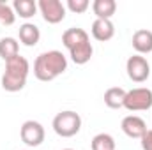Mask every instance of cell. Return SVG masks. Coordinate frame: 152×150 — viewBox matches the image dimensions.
I'll use <instances>...</instances> for the list:
<instances>
[{
	"label": "cell",
	"mask_w": 152,
	"mask_h": 150,
	"mask_svg": "<svg viewBox=\"0 0 152 150\" xmlns=\"http://www.w3.org/2000/svg\"><path fill=\"white\" fill-rule=\"evenodd\" d=\"M92 150H115V140L112 134H106V133H99L92 138V143H90Z\"/></svg>",
	"instance_id": "ac0fdd59"
},
{
	"label": "cell",
	"mask_w": 152,
	"mask_h": 150,
	"mask_svg": "<svg viewBox=\"0 0 152 150\" xmlns=\"http://www.w3.org/2000/svg\"><path fill=\"white\" fill-rule=\"evenodd\" d=\"M90 32H92V37L96 41L106 42V41H110L115 36V25L112 20H97L96 18L94 23H92Z\"/></svg>",
	"instance_id": "9c48e42d"
},
{
	"label": "cell",
	"mask_w": 152,
	"mask_h": 150,
	"mask_svg": "<svg viewBox=\"0 0 152 150\" xmlns=\"http://www.w3.org/2000/svg\"><path fill=\"white\" fill-rule=\"evenodd\" d=\"M140 141L143 150H152V129H147V133L140 138Z\"/></svg>",
	"instance_id": "44dd1931"
},
{
	"label": "cell",
	"mask_w": 152,
	"mask_h": 150,
	"mask_svg": "<svg viewBox=\"0 0 152 150\" xmlns=\"http://www.w3.org/2000/svg\"><path fill=\"white\" fill-rule=\"evenodd\" d=\"M92 55H94V48H92L90 41H85V42L75 46L73 50H69L71 60H73L75 64H78V66H85V64L92 58Z\"/></svg>",
	"instance_id": "4fadbf2b"
},
{
	"label": "cell",
	"mask_w": 152,
	"mask_h": 150,
	"mask_svg": "<svg viewBox=\"0 0 152 150\" xmlns=\"http://www.w3.org/2000/svg\"><path fill=\"white\" fill-rule=\"evenodd\" d=\"M51 125H53V131L60 138H73L81 129V117L76 111L66 110V111H60L55 115Z\"/></svg>",
	"instance_id": "3957f363"
},
{
	"label": "cell",
	"mask_w": 152,
	"mask_h": 150,
	"mask_svg": "<svg viewBox=\"0 0 152 150\" xmlns=\"http://www.w3.org/2000/svg\"><path fill=\"white\" fill-rule=\"evenodd\" d=\"M18 36H20V42H21L23 46L32 48V46L37 44L39 39H41V30H39L37 25H34V23H23V25L20 27Z\"/></svg>",
	"instance_id": "8fae6325"
},
{
	"label": "cell",
	"mask_w": 152,
	"mask_h": 150,
	"mask_svg": "<svg viewBox=\"0 0 152 150\" xmlns=\"http://www.w3.org/2000/svg\"><path fill=\"white\" fill-rule=\"evenodd\" d=\"M20 138L27 147H39L44 141V127L36 120H27L20 129Z\"/></svg>",
	"instance_id": "52a82bcc"
},
{
	"label": "cell",
	"mask_w": 152,
	"mask_h": 150,
	"mask_svg": "<svg viewBox=\"0 0 152 150\" xmlns=\"http://www.w3.org/2000/svg\"><path fill=\"white\" fill-rule=\"evenodd\" d=\"M64 150H75V149H64Z\"/></svg>",
	"instance_id": "7402d4cb"
},
{
	"label": "cell",
	"mask_w": 152,
	"mask_h": 150,
	"mask_svg": "<svg viewBox=\"0 0 152 150\" xmlns=\"http://www.w3.org/2000/svg\"><path fill=\"white\" fill-rule=\"evenodd\" d=\"M92 11L97 20H112V16L117 11V2L115 0H94Z\"/></svg>",
	"instance_id": "5bb4252c"
},
{
	"label": "cell",
	"mask_w": 152,
	"mask_h": 150,
	"mask_svg": "<svg viewBox=\"0 0 152 150\" xmlns=\"http://www.w3.org/2000/svg\"><path fill=\"white\" fill-rule=\"evenodd\" d=\"M37 9L44 21L51 25H57L66 18V5L60 0H39Z\"/></svg>",
	"instance_id": "8992f818"
},
{
	"label": "cell",
	"mask_w": 152,
	"mask_h": 150,
	"mask_svg": "<svg viewBox=\"0 0 152 150\" xmlns=\"http://www.w3.org/2000/svg\"><path fill=\"white\" fill-rule=\"evenodd\" d=\"M90 7L88 0H67V9L75 14H81Z\"/></svg>",
	"instance_id": "ffe728a7"
},
{
	"label": "cell",
	"mask_w": 152,
	"mask_h": 150,
	"mask_svg": "<svg viewBox=\"0 0 152 150\" xmlns=\"http://www.w3.org/2000/svg\"><path fill=\"white\" fill-rule=\"evenodd\" d=\"M12 9H14L16 16L23 18V20H28L37 12V4L34 0H14Z\"/></svg>",
	"instance_id": "e0dca14e"
},
{
	"label": "cell",
	"mask_w": 152,
	"mask_h": 150,
	"mask_svg": "<svg viewBox=\"0 0 152 150\" xmlns=\"http://www.w3.org/2000/svg\"><path fill=\"white\" fill-rule=\"evenodd\" d=\"M124 99H126V90L120 87H112L104 92V104L112 110L124 108Z\"/></svg>",
	"instance_id": "9a60e30c"
},
{
	"label": "cell",
	"mask_w": 152,
	"mask_h": 150,
	"mask_svg": "<svg viewBox=\"0 0 152 150\" xmlns=\"http://www.w3.org/2000/svg\"><path fill=\"white\" fill-rule=\"evenodd\" d=\"M16 21V12L11 5H7L4 0H0V25L9 27Z\"/></svg>",
	"instance_id": "d6986e66"
},
{
	"label": "cell",
	"mask_w": 152,
	"mask_h": 150,
	"mask_svg": "<svg viewBox=\"0 0 152 150\" xmlns=\"http://www.w3.org/2000/svg\"><path fill=\"white\" fill-rule=\"evenodd\" d=\"M126 71L131 81L134 83H143L151 76V64L143 55H133L126 62Z\"/></svg>",
	"instance_id": "5b68a950"
},
{
	"label": "cell",
	"mask_w": 152,
	"mask_h": 150,
	"mask_svg": "<svg viewBox=\"0 0 152 150\" xmlns=\"http://www.w3.org/2000/svg\"><path fill=\"white\" fill-rule=\"evenodd\" d=\"M20 55V42L14 37H2L0 39V58L5 62Z\"/></svg>",
	"instance_id": "2e32d148"
},
{
	"label": "cell",
	"mask_w": 152,
	"mask_h": 150,
	"mask_svg": "<svg viewBox=\"0 0 152 150\" xmlns=\"http://www.w3.org/2000/svg\"><path fill=\"white\" fill-rule=\"evenodd\" d=\"M85 41H90V37H88V34H87L83 28H80V27L67 28V30L62 34V44H64L67 50H73L75 46L85 42Z\"/></svg>",
	"instance_id": "7c38bea8"
},
{
	"label": "cell",
	"mask_w": 152,
	"mask_h": 150,
	"mask_svg": "<svg viewBox=\"0 0 152 150\" xmlns=\"http://www.w3.org/2000/svg\"><path fill=\"white\" fill-rule=\"evenodd\" d=\"M30 73V64L25 57L18 55L5 62V71L2 74V88L7 92H20L27 85Z\"/></svg>",
	"instance_id": "7a4b0ae2"
},
{
	"label": "cell",
	"mask_w": 152,
	"mask_h": 150,
	"mask_svg": "<svg viewBox=\"0 0 152 150\" xmlns=\"http://www.w3.org/2000/svg\"><path fill=\"white\" fill-rule=\"evenodd\" d=\"M122 131L126 136L129 138H134V140H140L145 133H147V124L143 118L136 117V115H127L122 118V124H120Z\"/></svg>",
	"instance_id": "ba28073f"
},
{
	"label": "cell",
	"mask_w": 152,
	"mask_h": 150,
	"mask_svg": "<svg viewBox=\"0 0 152 150\" xmlns=\"http://www.w3.org/2000/svg\"><path fill=\"white\" fill-rule=\"evenodd\" d=\"M124 108L127 111H145L152 108V90L147 87H138L126 92Z\"/></svg>",
	"instance_id": "277c9868"
},
{
	"label": "cell",
	"mask_w": 152,
	"mask_h": 150,
	"mask_svg": "<svg viewBox=\"0 0 152 150\" xmlns=\"http://www.w3.org/2000/svg\"><path fill=\"white\" fill-rule=\"evenodd\" d=\"M133 48L136 50V55H147L152 51V32L147 28H140L133 34L131 39Z\"/></svg>",
	"instance_id": "30bf717a"
},
{
	"label": "cell",
	"mask_w": 152,
	"mask_h": 150,
	"mask_svg": "<svg viewBox=\"0 0 152 150\" xmlns=\"http://www.w3.org/2000/svg\"><path fill=\"white\" fill-rule=\"evenodd\" d=\"M66 71H67V58L58 50L41 53L34 62V76L39 81H53Z\"/></svg>",
	"instance_id": "6da1fadb"
}]
</instances>
